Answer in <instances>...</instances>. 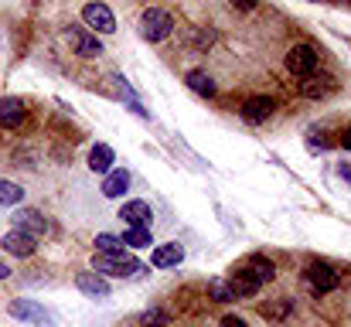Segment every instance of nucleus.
Returning <instances> with one entry per match:
<instances>
[{
  "instance_id": "7",
  "label": "nucleus",
  "mask_w": 351,
  "mask_h": 327,
  "mask_svg": "<svg viewBox=\"0 0 351 327\" xmlns=\"http://www.w3.org/2000/svg\"><path fill=\"white\" fill-rule=\"evenodd\" d=\"M65 38L72 41V48H75L79 58H99V55H103V41H99V34H93L89 27H69Z\"/></svg>"
},
{
  "instance_id": "3",
  "label": "nucleus",
  "mask_w": 351,
  "mask_h": 327,
  "mask_svg": "<svg viewBox=\"0 0 351 327\" xmlns=\"http://www.w3.org/2000/svg\"><path fill=\"white\" fill-rule=\"evenodd\" d=\"M283 62H287V72H290V75L307 79V75H314V69L321 65V55H317L314 45H293Z\"/></svg>"
},
{
  "instance_id": "29",
  "label": "nucleus",
  "mask_w": 351,
  "mask_h": 327,
  "mask_svg": "<svg viewBox=\"0 0 351 327\" xmlns=\"http://www.w3.org/2000/svg\"><path fill=\"white\" fill-rule=\"evenodd\" d=\"M345 147L351 150V126H348V133H345Z\"/></svg>"
},
{
  "instance_id": "4",
  "label": "nucleus",
  "mask_w": 351,
  "mask_h": 327,
  "mask_svg": "<svg viewBox=\"0 0 351 327\" xmlns=\"http://www.w3.org/2000/svg\"><path fill=\"white\" fill-rule=\"evenodd\" d=\"M307 283H311V290L321 297V293H335L338 287H341V273L335 269V266H328V263H311L307 266Z\"/></svg>"
},
{
  "instance_id": "10",
  "label": "nucleus",
  "mask_w": 351,
  "mask_h": 327,
  "mask_svg": "<svg viewBox=\"0 0 351 327\" xmlns=\"http://www.w3.org/2000/svg\"><path fill=\"white\" fill-rule=\"evenodd\" d=\"M0 249H3V252H10V256H17V259H27V256H34L38 239H31V235H24V232L10 228V232L0 239Z\"/></svg>"
},
{
  "instance_id": "1",
  "label": "nucleus",
  "mask_w": 351,
  "mask_h": 327,
  "mask_svg": "<svg viewBox=\"0 0 351 327\" xmlns=\"http://www.w3.org/2000/svg\"><path fill=\"white\" fill-rule=\"evenodd\" d=\"M93 273H99L103 280H126V276H140L143 273V263L133 259L130 252H117V256H106V252H93Z\"/></svg>"
},
{
  "instance_id": "27",
  "label": "nucleus",
  "mask_w": 351,
  "mask_h": 327,
  "mask_svg": "<svg viewBox=\"0 0 351 327\" xmlns=\"http://www.w3.org/2000/svg\"><path fill=\"white\" fill-rule=\"evenodd\" d=\"M222 327H249L242 317H235V314H229V317H222Z\"/></svg>"
},
{
  "instance_id": "14",
  "label": "nucleus",
  "mask_w": 351,
  "mask_h": 327,
  "mask_svg": "<svg viewBox=\"0 0 351 327\" xmlns=\"http://www.w3.org/2000/svg\"><path fill=\"white\" fill-rule=\"evenodd\" d=\"M119 218L126 221V228H147L154 215H150V205L147 202H126L119 208Z\"/></svg>"
},
{
  "instance_id": "17",
  "label": "nucleus",
  "mask_w": 351,
  "mask_h": 327,
  "mask_svg": "<svg viewBox=\"0 0 351 327\" xmlns=\"http://www.w3.org/2000/svg\"><path fill=\"white\" fill-rule=\"evenodd\" d=\"M113 160H117L113 147H110V143H96L93 154H89V171H96V174H110V171H113Z\"/></svg>"
},
{
  "instance_id": "22",
  "label": "nucleus",
  "mask_w": 351,
  "mask_h": 327,
  "mask_svg": "<svg viewBox=\"0 0 351 327\" xmlns=\"http://www.w3.org/2000/svg\"><path fill=\"white\" fill-rule=\"evenodd\" d=\"M123 245H130V249H147V245H154V239H150V228H126V235H123Z\"/></svg>"
},
{
  "instance_id": "16",
  "label": "nucleus",
  "mask_w": 351,
  "mask_h": 327,
  "mask_svg": "<svg viewBox=\"0 0 351 327\" xmlns=\"http://www.w3.org/2000/svg\"><path fill=\"white\" fill-rule=\"evenodd\" d=\"M184 82H188V89H191V93H198V96H205V99H212V96L219 93L215 79H212L208 72H202V69H191V72L184 75Z\"/></svg>"
},
{
  "instance_id": "9",
  "label": "nucleus",
  "mask_w": 351,
  "mask_h": 327,
  "mask_svg": "<svg viewBox=\"0 0 351 327\" xmlns=\"http://www.w3.org/2000/svg\"><path fill=\"white\" fill-rule=\"evenodd\" d=\"M14 228L24 232V235H31V239H38V235L48 232V218L41 215V212H34V208H17L14 212Z\"/></svg>"
},
{
  "instance_id": "13",
  "label": "nucleus",
  "mask_w": 351,
  "mask_h": 327,
  "mask_svg": "<svg viewBox=\"0 0 351 327\" xmlns=\"http://www.w3.org/2000/svg\"><path fill=\"white\" fill-rule=\"evenodd\" d=\"M184 259V249L178 242H164V245H154V256H150V266L157 269H171Z\"/></svg>"
},
{
  "instance_id": "15",
  "label": "nucleus",
  "mask_w": 351,
  "mask_h": 327,
  "mask_svg": "<svg viewBox=\"0 0 351 327\" xmlns=\"http://www.w3.org/2000/svg\"><path fill=\"white\" fill-rule=\"evenodd\" d=\"M24 116H27V109H24L21 99H14V96L0 99V126H3V130H17V126L24 123Z\"/></svg>"
},
{
  "instance_id": "24",
  "label": "nucleus",
  "mask_w": 351,
  "mask_h": 327,
  "mask_svg": "<svg viewBox=\"0 0 351 327\" xmlns=\"http://www.w3.org/2000/svg\"><path fill=\"white\" fill-rule=\"evenodd\" d=\"M321 82H328V79H314V75H307L304 86H300V93H304L307 99H321V96L328 93V86H321Z\"/></svg>"
},
{
  "instance_id": "26",
  "label": "nucleus",
  "mask_w": 351,
  "mask_h": 327,
  "mask_svg": "<svg viewBox=\"0 0 351 327\" xmlns=\"http://www.w3.org/2000/svg\"><path fill=\"white\" fill-rule=\"evenodd\" d=\"M287 311H290V300H283V297H280V304H269V307H266L269 317H280V314H287Z\"/></svg>"
},
{
  "instance_id": "18",
  "label": "nucleus",
  "mask_w": 351,
  "mask_h": 327,
  "mask_svg": "<svg viewBox=\"0 0 351 327\" xmlns=\"http://www.w3.org/2000/svg\"><path fill=\"white\" fill-rule=\"evenodd\" d=\"M126 191H130V171H123V167L110 171L106 181H103V195L106 198H123Z\"/></svg>"
},
{
  "instance_id": "12",
  "label": "nucleus",
  "mask_w": 351,
  "mask_h": 327,
  "mask_svg": "<svg viewBox=\"0 0 351 327\" xmlns=\"http://www.w3.org/2000/svg\"><path fill=\"white\" fill-rule=\"evenodd\" d=\"M273 109H276V103L269 99V96H252V99H245L242 103V119L245 123H263V119H269L273 116Z\"/></svg>"
},
{
  "instance_id": "11",
  "label": "nucleus",
  "mask_w": 351,
  "mask_h": 327,
  "mask_svg": "<svg viewBox=\"0 0 351 327\" xmlns=\"http://www.w3.org/2000/svg\"><path fill=\"white\" fill-rule=\"evenodd\" d=\"M79 293H86L89 300H106L110 297V280H103L99 273H79L75 276Z\"/></svg>"
},
{
  "instance_id": "2",
  "label": "nucleus",
  "mask_w": 351,
  "mask_h": 327,
  "mask_svg": "<svg viewBox=\"0 0 351 327\" xmlns=\"http://www.w3.org/2000/svg\"><path fill=\"white\" fill-rule=\"evenodd\" d=\"M171 31H174V17H171L164 7H147V10L140 14V34H143V41L160 45Z\"/></svg>"
},
{
  "instance_id": "20",
  "label": "nucleus",
  "mask_w": 351,
  "mask_h": 327,
  "mask_svg": "<svg viewBox=\"0 0 351 327\" xmlns=\"http://www.w3.org/2000/svg\"><path fill=\"white\" fill-rule=\"evenodd\" d=\"M96 252H106V256L126 252V245H123V235H113V232H99V235H96Z\"/></svg>"
},
{
  "instance_id": "19",
  "label": "nucleus",
  "mask_w": 351,
  "mask_h": 327,
  "mask_svg": "<svg viewBox=\"0 0 351 327\" xmlns=\"http://www.w3.org/2000/svg\"><path fill=\"white\" fill-rule=\"evenodd\" d=\"M226 283L232 287L235 300H249V297H256V293H259V287H256L245 273H239V269H232V273H229V280H226Z\"/></svg>"
},
{
  "instance_id": "5",
  "label": "nucleus",
  "mask_w": 351,
  "mask_h": 327,
  "mask_svg": "<svg viewBox=\"0 0 351 327\" xmlns=\"http://www.w3.org/2000/svg\"><path fill=\"white\" fill-rule=\"evenodd\" d=\"M235 269H239V273H245L256 287H266V283H273V280H276V266H273V259H266V256H259V252L245 256Z\"/></svg>"
},
{
  "instance_id": "23",
  "label": "nucleus",
  "mask_w": 351,
  "mask_h": 327,
  "mask_svg": "<svg viewBox=\"0 0 351 327\" xmlns=\"http://www.w3.org/2000/svg\"><path fill=\"white\" fill-rule=\"evenodd\" d=\"M208 297H212L215 304H232L235 300L232 287H229L226 280H208Z\"/></svg>"
},
{
  "instance_id": "25",
  "label": "nucleus",
  "mask_w": 351,
  "mask_h": 327,
  "mask_svg": "<svg viewBox=\"0 0 351 327\" xmlns=\"http://www.w3.org/2000/svg\"><path fill=\"white\" fill-rule=\"evenodd\" d=\"M140 324H157V327H164L167 324V314H164V311H147V314H143V317H140Z\"/></svg>"
},
{
  "instance_id": "6",
  "label": "nucleus",
  "mask_w": 351,
  "mask_h": 327,
  "mask_svg": "<svg viewBox=\"0 0 351 327\" xmlns=\"http://www.w3.org/2000/svg\"><path fill=\"white\" fill-rule=\"evenodd\" d=\"M7 314L17 317V321H27V324H38V327H51L55 324V314H48L41 304L34 300H10L7 304Z\"/></svg>"
},
{
  "instance_id": "8",
  "label": "nucleus",
  "mask_w": 351,
  "mask_h": 327,
  "mask_svg": "<svg viewBox=\"0 0 351 327\" xmlns=\"http://www.w3.org/2000/svg\"><path fill=\"white\" fill-rule=\"evenodd\" d=\"M82 21L93 31H99V34H113L117 31V17H113V10L106 3H86L82 7Z\"/></svg>"
},
{
  "instance_id": "28",
  "label": "nucleus",
  "mask_w": 351,
  "mask_h": 327,
  "mask_svg": "<svg viewBox=\"0 0 351 327\" xmlns=\"http://www.w3.org/2000/svg\"><path fill=\"white\" fill-rule=\"evenodd\" d=\"M7 276H10V266H7V263H0V280H7Z\"/></svg>"
},
{
  "instance_id": "30",
  "label": "nucleus",
  "mask_w": 351,
  "mask_h": 327,
  "mask_svg": "<svg viewBox=\"0 0 351 327\" xmlns=\"http://www.w3.org/2000/svg\"><path fill=\"white\" fill-rule=\"evenodd\" d=\"M341 178H351V167H341Z\"/></svg>"
},
{
  "instance_id": "21",
  "label": "nucleus",
  "mask_w": 351,
  "mask_h": 327,
  "mask_svg": "<svg viewBox=\"0 0 351 327\" xmlns=\"http://www.w3.org/2000/svg\"><path fill=\"white\" fill-rule=\"evenodd\" d=\"M24 202V188L14 184V181H0V205L3 208H17Z\"/></svg>"
}]
</instances>
